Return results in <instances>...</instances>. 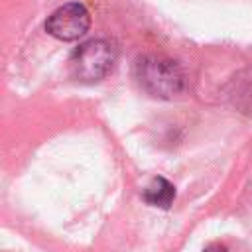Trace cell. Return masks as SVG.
I'll use <instances>...</instances> for the list:
<instances>
[{"label":"cell","mask_w":252,"mask_h":252,"mask_svg":"<svg viewBox=\"0 0 252 252\" xmlns=\"http://www.w3.org/2000/svg\"><path fill=\"white\" fill-rule=\"evenodd\" d=\"M136 79L152 96L171 98L183 91V71L177 61L161 55H144L136 61Z\"/></svg>","instance_id":"6da1fadb"},{"label":"cell","mask_w":252,"mask_h":252,"mask_svg":"<svg viewBox=\"0 0 252 252\" xmlns=\"http://www.w3.org/2000/svg\"><path fill=\"white\" fill-rule=\"evenodd\" d=\"M116 61V47L106 39H89L69 57L71 77L79 83H96L104 79Z\"/></svg>","instance_id":"7a4b0ae2"},{"label":"cell","mask_w":252,"mask_h":252,"mask_svg":"<svg viewBox=\"0 0 252 252\" xmlns=\"http://www.w3.org/2000/svg\"><path fill=\"white\" fill-rule=\"evenodd\" d=\"M89 26L91 16L81 2H67L45 20V32L61 41H73L83 37L89 32Z\"/></svg>","instance_id":"3957f363"},{"label":"cell","mask_w":252,"mask_h":252,"mask_svg":"<svg viewBox=\"0 0 252 252\" xmlns=\"http://www.w3.org/2000/svg\"><path fill=\"white\" fill-rule=\"evenodd\" d=\"M144 201L150 207H158V209H167L173 199H175V187L173 183H169L165 177H154L142 193Z\"/></svg>","instance_id":"277c9868"},{"label":"cell","mask_w":252,"mask_h":252,"mask_svg":"<svg viewBox=\"0 0 252 252\" xmlns=\"http://www.w3.org/2000/svg\"><path fill=\"white\" fill-rule=\"evenodd\" d=\"M203 252H226V248L220 246V244H211V246H207Z\"/></svg>","instance_id":"5b68a950"}]
</instances>
